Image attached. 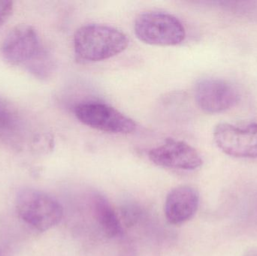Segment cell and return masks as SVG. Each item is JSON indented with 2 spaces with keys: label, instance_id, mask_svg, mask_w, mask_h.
<instances>
[{
  "label": "cell",
  "instance_id": "6da1fadb",
  "mask_svg": "<svg viewBox=\"0 0 257 256\" xmlns=\"http://www.w3.org/2000/svg\"><path fill=\"white\" fill-rule=\"evenodd\" d=\"M127 36L117 29L103 24H91L80 27L74 35L75 57L84 63L102 61L124 51Z\"/></svg>",
  "mask_w": 257,
  "mask_h": 256
},
{
  "label": "cell",
  "instance_id": "7a4b0ae2",
  "mask_svg": "<svg viewBox=\"0 0 257 256\" xmlns=\"http://www.w3.org/2000/svg\"><path fill=\"white\" fill-rule=\"evenodd\" d=\"M17 213L30 228L43 232L57 225L63 216L60 202L49 194L34 189L20 191L16 198Z\"/></svg>",
  "mask_w": 257,
  "mask_h": 256
},
{
  "label": "cell",
  "instance_id": "3957f363",
  "mask_svg": "<svg viewBox=\"0 0 257 256\" xmlns=\"http://www.w3.org/2000/svg\"><path fill=\"white\" fill-rule=\"evenodd\" d=\"M134 33L141 42L155 46H175L186 38L182 23L174 15L163 12L139 15L135 21Z\"/></svg>",
  "mask_w": 257,
  "mask_h": 256
},
{
  "label": "cell",
  "instance_id": "277c9868",
  "mask_svg": "<svg viewBox=\"0 0 257 256\" xmlns=\"http://www.w3.org/2000/svg\"><path fill=\"white\" fill-rule=\"evenodd\" d=\"M74 112L83 124L108 133L130 134L136 131L137 126L127 116L102 102H82L75 106Z\"/></svg>",
  "mask_w": 257,
  "mask_h": 256
},
{
  "label": "cell",
  "instance_id": "5b68a950",
  "mask_svg": "<svg viewBox=\"0 0 257 256\" xmlns=\"http://www.w3.org/2000/svg\"><path fill=\"white\" fill-rule=\"evenodd\" d=\"M217 147L226 154L236 158H257V123L236 126L219 123L214 131Z\"/></svg>",
  "mask_w": 257,
  "mask_h": 256
},
{
  "label": "cell",
  "instance_id": "8992f818",
  "mask_svg": "<svg viewBox=\"0 0 257 256\" xmlns=\"http://www.w3.org/2000/svg\"><path fill=\"white\" fill-rule=\"evenodd\" d=\"M198 106L208 114H220L235 107L240 101L239 91L232 83L220 78H204L195 86Z\"/></svg>",
  "mask_w": 257,
  "mask_h": 256
},
{
  "label": "cell",
  "instance_id": "52a82bcc",
  "mask_svg": "<svg viewBox=\"0 0 257 256\" xmlns=\"http://www.w3.org/2000/svg\"><path fill=\"white\" fill-rule=\"evenodd\" d=\"M42 47L35 29L27 24H20L6 35L1 46L3 58L12 66L27 64Z\"/></svg>",
  "mask_w": 257,
  "mask_h": 256
},
{
  "label": "cell",
  "instance_id": "ba28073f",
  "mask_svg": "<svg viewBox=\"0 0 257 256\" xmlns=\"http://www.w3.org/2000/svg\"><path fill=\"white\" fill-rule=\"evenodd\" d=\"M150 160L160 167L192 171L202 165V159L196 149L190 144L169 138L163 144L151 149Z\"/></svg>",
  "mask_w": 257,
  "mask_h": 256
},
{
  "label": "cell",
  "instance_id": "9c48e42d",
  "mask_svg": "<svg viewBox=\"0 0 257 256\" xmlns=\"http://www.w3.org/2000/svg\"><path fill=\"white\" fill-rule=\"evenodd\" d=\"M199 204V193L194 188L178 186L166 197L164 207L166 219L173 225L184 223L194 216Z\"/></svg>",
  "mask_w": 257,
  "mask_h": 256
},
{
  "label": "cell",
  "instance_id": "30bf717a",
  "mask_svg": "<svg viewBox=\"0 0 257 256\" xmlns=\"http://www.w3.org/2000/svg\"><path fill=\"white\" fill-rule=\"evenodd\" d=\"M93 214L102 232L108 238L120 237L123 233L122 224L109 201L100 194L93 195Z\"/></svg>",
  "mask_w": 257,
  "mask_h": 256
},
{
  "label": "cell",
  "instance_id": "8fae6325",
  "mask_svg": "<svg viewBox=\"0 0 257 256\" xmlns=\"http://www.w3.org/2000/svg\"><path fill=\"white\" fill-rule=\"evenodd\" d=\"M27 66L32 74L41 79H47L49 78L54 72L55 67L54 60L51 54L43 48L33 60L27 63Z\"/></svg>",
  "mask_w": 257,
  "mask_h": 256
},
{
  "label": "cell",
  "instance_id": "7c38bea8",
  "mask_svg": "<svg viewBox=\"0 0 257 256\" xmlns=\"http://www.w3.org/2000/svg\"><path fill=\"white\" fill-rule=\"evenodd\" d=\"M219 3L223 9L235 16L257 21V1H223Z\"/></svg>",
  "mask_w": 257,
  "mask_h": 256
},
{
  "label": "cell",
  "instance_id": "4fadbf2b",
  "mask_svg": "<svg viewBox=\"0 0 257 256\" xmlns=\"http://www.w3.org/2000/svg\"><path fill=\"white\" fill-rule=\"evenodd\" d=\"M17 112L11 104L0 98V133L11 130L16 124Z\"/></svg>",
  "mask_w": 257,
  "mask_h": 256
},
{
  "label": "cell",
  "instance_id": "5bb4252c",
  "mask_svg": "<svg viewBox=\"0 0 257 256\" xmlns=\"http://www.w3.org/2000/svg\"><path fill=\"white\" fill-rule=\"evenodd\" d=\"M54 147V137L48 132H42L35 135L31 143V150L35 154H48L52 151Z\"/></svg>",
  "mask_w": 257,
  "mask_h": 256
},
{
  "label": "cell",
  "instance_id": "9a60e30c",
  "mask_svg": "<svg viewBox=\"0 0 257 256\" xmlns=\"http://www.w3.org/2000/svg\"><path fill=\"white\" fill-rule=\"evenodd\" d=\"M142 215V209L136 204H128L122 207V217L127 226H134L140 220Z\"/></svg>",
  "mask_w": 257,
  "mask_h": 256
},
{
  "label": "cell",
  "instance_id": "2e32d148",
  "mask_svg": "<svg viewBox=\"0 0 257 256\" xmlns=\"http://www.w3.org/2000/svg\"><path fill=\"white\" fill-rule=\"evenodd\" d=\"M14 3L7 0H0V26L6 23L12 15Z\"/></svg>",
  "mask_w": 257,
  "mask_h": 256
},
{
  "label": "cell",
  "instance_id": "e0dca14e",
  "mask_svg": "<svg viewBox=\"0 0 257 256\" xmlns=\"http://www.w3.org/2000/svg\"><path fill=\"white\" fill-rule=\"evenodd\" d=\"M0 256H3V255H2V252H1V250H0Z\"/></svg>",
  "mask_w": 257,
  "mask_h": 256
}]
</instances>
